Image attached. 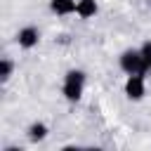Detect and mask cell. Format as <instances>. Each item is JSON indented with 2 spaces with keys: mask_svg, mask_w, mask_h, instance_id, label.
Instances as JSON below:
<instances>
[{
  "mask_svg": "<svg viewBox=\"0 0 151 151\" xmlns=\"http://www.w3.org/2000/svg\"><path fill=\"white\" fill-rule=\"evenodd\" d=\"M85 71L80 68H71L66 76H64V83H61V94L68 99V101H78L83 97V90H85Z\"/></svg>",
  "mask_w": 151,
  "mask_h": 151,
  "instance_id": "1",
  "label": "cell"
},
{
  "mask_svg": "<svg viewBox=\"0 0 151 151\" xmlns=\"http://www.w3.org/2000/svg\"><path fill=\"white\" fill-rule=\"evenodd\" d=\"M120 68L127 76H132V73H144L146 76L149 73V66H146V61H144L139 50H125L120 54Z\"/></svg>",
  "mask_w": 151,
  "mask_h": 151,
  "instance_id": "2",
  "label": "cell"
},
{
  "mask_svg": "<svg viewBox=\"0 0 151 151\" xmlns=\"http://www.w3.org/2000/svg\"><path fill=\"white\" fill-rule=\"evenodd\" d=\"M125 94H127V99H132V101H139V99L146 94L144 73H132V76H127V80H125Z\"/></svg>",
  "mask_w": 151,
  "mask_h": 151,
  "instance_id": "3",
  "label": "cell"
},
{
  "mask_svg": "<svg viewBox=\"0 0 151 151\" xmlns=\"http://www.w3.org/2000/svg\"><path fill=\"white\" fill-rule=\"evenodd\" d=\"M17 45L21 47V50H33L38 42H40V31L35 28V26H24V28H19L17 31Z\"/></svg>",
  "mask_w": 151,
  "mask_h": 151,
  "instance_id": "4",
  "label": "cell"
},
{
  "mask_svg": "<svg viewBox=\"0 0 151 151\" xmlns=\"http://www.w3.org/2000/svg\"><path fill=\"white\" fill-rule=\"evenodd\" d=\"M76 7H78V0H50V9L59 17L76 14Z\"/></svg>",
  "mask_w": 151,
  "mask_h": 151,
  "instance_id": "5",
  "label": "cell"
},
{
  "mask_svg": "<svg viewBox=\"0 0 151 151\" xmlns=\"http://www.w3.org/2000/svg\"><path fill=\"white\" fill-rule=\"evenodd\" d=\"M47 132H50V127H47L45 123L35 120V123H31V125H28V130H26V137H28L31 142H42V139L47 137Z\"/></svg>",
  "mask_w": 151,
  "mask_h": 151,
  "instance_id": "6",
  "label": "cell"
},
{
  "mask_svg": "<svg viewBox=\"0 0 151 151\" xmlns=\"http://www.w3.org/2000/svg\"><path fill=\"white\" fill-rule=\"evenodd\" d=\"M76 14L80 19H90L97 14V0H78V7H76Z\"/></svg>",
  "mask_w": 151,
  "mask_h": 151,
  "instance_id": "7",
  "label": "cell"
},
{
  "mask_svg": "<svg viewBox=\"0 0 151 151\" xmlns=\"http://www.w3.org/2000/svg\"><path fill=\"white\" fill-rule=\"evenodd\" d=\"M14 73V61L9 57H2L0 59V83H7Z\"/></svg>",
  "mask_w": 151,
  "mask_h": 151,
  "instance_id": "8",
  "label": "cell"
},
{
  "mask_svg": "<svg viewBox=\"0 0 151 151\" xmlns=\"http://www.w3.org/2000/svg\"><path fill=\"white\" fill-rule=\"evenodd\" d=\"M139 52H142V57H144V61H146V66H149V71H151V40H146V42L139 47Z\"/></svg>",
  "mask_w": 151,
  "mask_h": 151,
  "instance_id": "9",
  "label": "cell"
}]
</instances>
